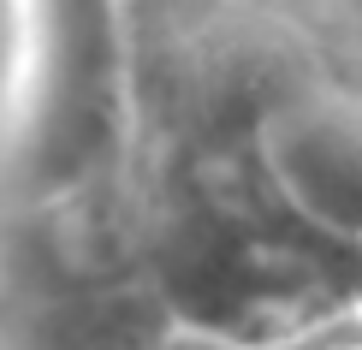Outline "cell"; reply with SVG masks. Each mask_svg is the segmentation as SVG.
I'll return each mask as SVG.
<instances>
[{"mask_svg": "<svg viewBox=\"0 0 362 350\" xmlns=\"http://www.w3.org/2000/svg\"><path fill=\"white\" fill-rule=\"evenodd\" d=\"M339 350H362V344H339Z\"/></svg>", "mask_w": 362, "mask_h": 350, "instance_id": "6da1fadb", "label": "cell"}]
</instances>
